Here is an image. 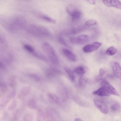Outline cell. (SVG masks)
<instances>
[{
	"instance_id": "obj_1",
	"label": "cell",
	"mask_w": 121,
	"mask_h": 121,
	"mask_svg": "<svg viewBox=\"0 0 121 121\" xmlns=\"http://www.w3.org/2000/svg\"><path fill=\"white\" fill-rule=\"evenodd\" d=\"M26 22L22 16H17L12 18L7 22V28L10 31H15L23 28L26 26Z\"/></svg>"
},
{
	"instance_id": "obj_2",
	"label": "cell",
	"mask_w": 121,
	"mask_h": 121,
	"mask_svg": "<svg viewBox=\"0 0 121 121\" xmlns=\"http://www.w3.org/2000/svg\"><path fill=\"white\" fill-rule=\"evenodd\" d=\"M42 47L43 51L47 55L52 62L54 64L58 63V59L51 45L45 42L43 44Z\"/></svg>"
},
{
	"instance_id": "obj_3",
	"label": "cell",
	"mask_w": 121,
	"mask_h": 121,
	"mask_svg": "<svg viewBox=\"0 0 121 121\" xmlns=\"http://www.w3.org/2000/svg\"><path fill=\"white\" fill-rule=\"evenodd\" d=\"M31 33L39 36L50 37L52 34L48 29L44 27L34 25L31 30Z\"/></svg>"
},
{
	"instance_id": "obj_4",
	"label": "cell",
	"mask_w": 121,
	"mask_h": 121,
	"mask_svg": "<svg viewBox=\"0 0 121 121\" xmlns=\"http://www.w3.org/2000/svg\"><path fill=\"white\" fill-rule=\"evenodd\" d=\"M101 80L100 85L102 87L104 88L110 95L119 96L118 91L107 80L104 79Z\"/></svg>"
},
{
	"instance_id": "obj_5",
	"label": "cell",
	"mask_w": 121,
	"mask_h": 121,
	"mask_svg": "<svg viewBox=\"0 0 121 121\" xmlns=\"http://www.w3.org/2000/svg\"><path fill=\"white\" fill-rule=\"evenodd\" d=\"M89 37L88 35L82 34L76 37L71 38L70 41L71 43L75 44H82L87 42L88 41Z\"/></svg>"
},
{
	"instance_id": "obj_6",
	"label": "cell",
	"mask_w": 121,
	"mask_h": 121,
	"mask_svg": "<svg viewBox=\"0 0 121 121\" xmlns=\"http://www.w3.org/2000/svg\"><path fill=\"white\" fill-rule=\"evenodd\" d=\"M94 102L95 106L103 114H106L108 112V108L105 103L103 101L95 99Z\"/></svg>"
},
{
	"instance_id": "obj_7",
	"label": "cell",
	"mask_w": 121,
	"mask_h": 121,
	"mask_svg": "<svg viewBox=\"0 0 121 121\" xmlns=\"http://www.w3.org/2000/svg\"><path fill=\"white\" fill-rule=\"evenodd\" d=\"M102 43L99 42L94 43L92 45L88 44L84 46L82 48L85 52H90L97 50L102 45Z\"/></svg>"
},
{
	"instance_id": "obj_8",
	"label": "cell",
	"mask_w": 121,
	"mask_h": 121,
	"mask_svg": "<svg viewBox=\"0 0 121 121\" xmlns=\"http://www.w3.org/2000/svg\"><path fill=\"white\" fill-rule=\"evenodd\" d=\"M111 65L114 75L121 79V67L118 62L113 61L111 62Z\"/></svg>"
},
{
	"instance_id": "obj_9",
	"label": "cell",
	"mask_w": 121,
	"mask_h": 121,
	"mask_svg": "<svg viewBox=\"0 0 121 121\" xmlns=\"http://www.w3.org/2000/svg\"><path fill=\"white\" fill-rule=\"evenodd\" d=\"M104 4L108 7H114L121 9V3L118 0H102Z\"/></svg>"
},
{
	"instance_id": "obj_10",
	"label": "cell",
	"mask_w": 121,
	"mask_h": 121,
	"mask_svg": "<svg viewBox=\"0 0 121 121\" xmlns=\"http://www.w3.org/2000/svg\"><path fill=\"white\" fill-rule=\"evenodd\" d=\"M62 52L71 61L74 62L77 60L75 54L69 49L64 48L62 50Z\"/></svg>"
},
{
	"instance_id": "obj_11",
	"label": "cell",
	"mask_w": 121,
	"mask_h": 121,
	"mask_svg": "<svg viewBox=\"0 0 121 121\" xmlns=\"http://www.w3.org/2000/svg\"><path fill=\"white\" fill-rule=\"evenodd\" d=\"M93 94L100 96H109L111 95L104 87H101L93 92Z\"/></svg>"
},
{
	"instance_id": "obj_12",
	"label": "cell",
	"mask_w": 121,
	"mask_h": 121,
	"mask_svg": "<svg viewBox=\"0 0 121 121\" xmlns=\"http://www.w3.org/2000/svg\"><path fill=\"white\" fill-rule=\"evenodd\" d=\"M79 10V9L75 6L72 4L69 5L66 8L67 12L71 16L74 15Z\"/></svg>"
},
{
	"instance_id": "obj_13",
	"label": "cell",
	"mask_w": 121,
	"mask_h": 121,
	"mask_svg": "<svg viewBox=\"0 0 121 121\" xmlns=\"http://www.w3.org/2000/svg\"><path fill=\"white\" fill-rule=\"evenodd\" d=\"M88 69V68L86 66L82 65L76 68L74 71L75 73L78 74L82 75L86 72Z\"/></svg>"
},
{
	"instance_id": "obj_14",
	"label": "cell",
	"mask_w": 121,
	"mask_h": 121,
	"mask_svg": "<svg viewBox=\"0 0 121 121\" xmlns=\"http://www.w3.org/2000/svg\"><path fill=\"white\" fill-rule=\"evenodd\" d=\"M46 74L48 77H52L56 74L60 73V72L57 69L54 68H51L48 69L46 71Z\"/></svg>"
},
{
	"instance_id": "obj_15",
	"label": "cell",
	"mask_w": 121,
	"mask_h": 121,
	"mask_svg": "<svg viewBox=\"0 0 121 121\" xmlns=\"http://www.w3.org/2000/svg\"><path fill=\"white\" fill-rule=\"evenodd\" d=\"M38 15L40 18L47 22L53 23H55L56 22V21L55 19L46 15L41 14Z\"/></svg>"
},
{
	"instance_id": "obj_16",
	"label": "cell",
	"mask_w": 121,
	"mask_h": 121,
	"mask_svg": "<svg viewBox=\"0 0 121 121\" xmlns=\"http://www.w3.org/2000/svg\"><path fill=\"white\" fill-rule=\"evenodd\" d=\"M117 52V48L114 46L109 48L105 52V54L109 56H112L116 54Z\"/></svg>"
},
{
	"instance_id": "obj_17",
	"label": "cell",
	"mask_w": 121,
	"mask_h": 121,
	"mask_svg": "<svg viewBox=\"0 0 121 121\" xmlns=\"http://www.w3.org/2000/svg\"><path fill=\"white\" fill-rule=\"evenodd\" d=\"M64 69L68 74L70 80L72 81H74L75 80V77L73 71L70 68L67 67H65Z\"/></svg>"
},
{
	"instance_id": "obj_18",
	"label": "cell",
	"mask_w": 121,
	"mask_h": 121,
	"mask_svg": "<svg viewBox=\"0 0 121 121\" xmlns=\"http://www.w3.org/2000/svg\"><path fill=\"white\" fill-rule=\"evenodd\" d=\"M88 82V79L85 77L81 76L78 80V84L80 86L83 87L85 86Z\"/></svg>"
},
{
	"instance_id": "obj_19",
	"label": "cell",
	"mask_w": 121,
	"mask_h": 121,
	"mask_svg": "<svg viewBox=\"0 0 121 121\" xmlns=\"http://www.w3.org/2000/svg\"><path fill=\"white\" fill-rule=\"evenodd\" d=\"M120 106L119 104L117 103L112 104L111 106V110L114 112H119L120 109Z\"/></svg>"
},
{
	"instance_id": "obj_20",
	"label": "cell",
	"mask_w": 121,
	"mask_h": 121,
	"mask_svg": "<svg viewBox=\"0 0 121 121\" xmlns=\"http://www.w3.org/2000/svg\"><path fill=\"white\" fill-rule=\"evenodd\" d=\"M98 22L94 19H91L87 21L85 23V25L87 26H91L97 25Z\"/></svg>"
},
{
	"instance_id": "obj_21",
	"label": "cell",
	"mask_w": 121,
	"mask_h": 121,
	"mask_svg": "<svg viewBox=\"0 0 121 121\" xmlns=\"http://www.w3.org/2000/svg\"><path fill=\"white\" fill-rule=\"evenodd\" d=\"M36 57L41 60L46 61L47 60L46 57L41 53L35 52V51L32 54Z\"/></svg>"
},
{
	"instance_id": "obj_22",
	"label": "cell",
	"mask_w": 121,
	"mask_h": 121,
	"mask_svg": "<svg viewBox=\"0 0 121 121\" xmlns=\"http://www.w3.org/2000/svg\"><path fill=\"white\" fill-rule=\"evenodd\" d=\"M49 97L55 102L58 103L59 101V99L58 97L55 94L51 93L48 94Z\"/></svg>"
},
{
	"instance_id": "obj_23",
	"label": "cell",
	"mask_w": 121,
	"mask_h": 121,
	"mask_svg": "<svg viewBox=\"0 0 121 121\" xmlns=\"http://www.w3.org/2000/svg\"><path fill=\"white\" fill-rule=\"evenodd\" d=\"M24 47L26 50L31 53L32 54L35 51L33 48L30 45L25 44L24 45Z\"/></svg>"
},
{
	"instance_id": "obj_24",
	"label": "cell",
	"mask_w": 121,
	"mask_h": 121,
	"mask_svg": "<svg viewBox=\"0 0 121 121\" xmlns=\"http://www.w3.org/2000/svg\"><path fill=\"white\" fill-rule=\"evenodd\" d=\"M82 15V13L79 10L75 14L71 16L72 20H75L79 19L81 17Z\"/></svg>"
},
{
	"instance_id": "obj_25",
	"label": "cell",
	"mask_w": 121,
	"mask_h": 121,
	"mask_svg": "<svg viewBox=\"0 0 121 121\" xmlns=\"http://www.w3.org/2000/svg\"><path fill=\"white\" fill-rule=\"evenodd\" d=\"M29 107L31 109H34L36 108V103L35 101L33 99H31L29 102L28 104Z\"/></svg>"
},
{
	"instance_id": "obj_26",
	"label": "cell",
	"mask_w": 121,
	"mask_h": 121,
	"mask_svg": "<svg viewBox=\"0 0 121 121\" xmlns=\"http://www.w3.org/2000/svg\"><path fill=\"white\" fill-rule=\"evenodd\" d=\"M59 41L61 44L66 47H69L65 39L62 37H60L59 38Z\"/></svg>"
},
{
	"instance_id": "obj_27",
	"label": "cell",
	"mask_w": 121,
	"mask_h": 121,
	"mask_svg": "<svg viewBox=\"0 0 121 121\" xmlns=\"http://www.w3.org/2000/svg\"><path fill=\"white\" fill-rule=\"evenodd\" d=\"M99 75L96 76L94 79V81L96 82H97L102 79V78Z\"/></svg>"
},
{
	"instance_id": "obj_28",
	"label": "cell",
	"mask_w": 121,
	"mask_h": 121,
	"mask_svg": "<svg viewBox=\"0 0 121 121\" xmlns=\"http://www.w3.org/2000/svg\"><path fill=\"white\" fill-rule=\"evenodd\" d=\"M30 77H32L36 81H39L40 80V78L37 75L35 74H31L30 75Z\"/></svg>"
},
{
	"instance_id": "obj_29",
	"label": "cell",
	"mask_w": 121,
	"mask_h": 121,
	"mask_svg": "<svg viewBox=\"0 0 121 121\" xmlns=\"http://www.w3.org/2000/svg\"><path fill=\"white\" fill-rule=\"evenodd\" d=\"M105 73L104 70L103 69H100L99 72V75L101 76H103Z\"/></svg>"
},
{
	"instance_id": "obj_30",
	"label": "cell",
	"mask_w": 121,
	"mask_h": 121,
	"mask_svg": "<svg viewBox=\"0 0 121 121\" xmlns=\"http://www.w3.org/2000/svg\"><path fill=\"white\" fill-rule=\"evenodd\" d=\"M90 3L92 4H95L96 3L95 0H87Z\"/></svg>"
},
{
	"instance_id": "obj_31",
	"label": "cell",
	"mask_w": 121,
	"mask_h": 121,
	"mask_svg": "<svg viewBox=\"0 0 121 121\" xmlns=\"http://www.w3.org/2000/svg\"><path fill=\"white\" fill-rule=\"evenodd\" d=\"M75 121H82L83 120L80 118H77L75 119Z\"/></svg>"
},
{
	"instance_id": "obj_32",
	"label": "cell",
	"mask_w": 121,
	"mask_h": 121,
	"mask_svg": "<svg viewBox=\"0 0 121 121\" xmlns=\"http://www.w3.org/2000/svg\"><path fill=\"white\" fill-rule=\"evenodd\" d=\"M0 67H3V65L2 63L0 61Z\"/></svg>"
}]
</instances>
